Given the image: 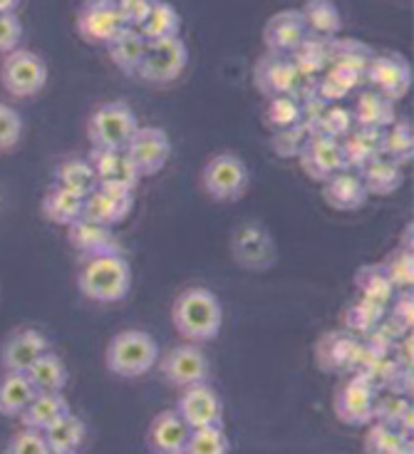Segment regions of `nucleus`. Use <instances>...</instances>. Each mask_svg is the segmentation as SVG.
Here are the masks:
<instances>
[{
	"label": "nucleus",
	"mask_w": 414,
	"mask_h": 454,
	"mask_svg": "<svg viewBox=\"0 0 414 454\" xmlns=\"http://www.w3.org/2000/svg\"><path fill=\"white\" fill-rule=\"evenodd\" d=\"M171 323L189 343H208L219 338L223 308L214 291L204 286H191L176 295L171 306Z\"/></svg>",
	"instance_id": "obj_1"
},
{
	"label": "nucleus",
	"mask_w": 414,
	"mask_h": 454,
	"mask_svg": "<svg viewBox=\"0 0 414 454\" xmlns=\"http://www.w3.org/2000/svg\"><path fill=\"white\" fill-rule=\"evenodd\" d=\"M77 288L92 303H102V306L122 303L132 291V269L127 258L117 251L87 256L77 273Z\"/></svg>",
	"instance_id": "obj_2"
},
{
	"label": "nucleus",
	"mask_w": 414,
	"mask_h": 454,
	"mask_svg": "<svg viewBox=\"0 0 414 454\" xmlns=\"http://www.w3.org/2000/svg\"><path fill=\"white\" fill-rule=\"evenodd\" d=\"M159 363V345L157 340L146 331H129L117 333L107 345L105 353V365L112 375L117 378H145L146 372H152V368Z\"/></svg>",
	"instance_id": "obj_3"
},
{
	"label": "nucleus",
	"mask_w": 414,
	"mask_h": 454,
	"mask_svg": "<svg viewBox=\"0 0 414 454\" xmlns=\"http://www.w3.org/2000/svg\"><path fill=\"white\" fill-rule=\"evenodd\" d=\"M137 127H139L137 112L122 99H112V102L99 105L98 110L90 114L87 137L92 147L124 149L137 132Z\"/></svg>",
	"instance_id": "obj_4"
},
{
	"label": "nucleus",
	"mask_w": 414,
	"mask_h": 454,
	"mask_svg": "<svg viewBox=\"0 0 414 454\" xmlns=\"http://www.w3.org/2000/svg\"><path fill=\"white\" fill-rule=\"evenodd\" d=\"M248 184H251V172H248L246 161L231 152H221L216 157H211L201 172L204 192L223 204L238 201L246 194Z\"/></svg>",
	"instance_id": "obj_5"
},
{
	"label": "nucleus",
	"mask_w": 414,
	"mask_h": 454,
	"mask_svg": "<svg viewBox=\"0 0 414 454\" xmlns=\"http://www.w3.org/2000/svg\"><path fill=\"white\" fill-rule=\"evenodd\" d=\"M189 65V48L182 37H167L146 43L145 58L137 67V77L149 85H171Z\"/></svg>",
	"instance_id": "obj_6"
},
{
	"label": "nucleus",
	"mask_w": 414,
	"mask_h": 454,
	"mask_svg": "<svg viewBox=\"0 0 414 454\" xmlns=\"http://www.w3.org/2000/svg\"><path fill=\"white\" fill-rule=\"evenodd\" d=\"M0 82L12 98H35L48 85V62L33 50L15 48L0 65Z\"/></svg>",
	"instance_id": "obj_7"
},
{
	"label": "nucleus",
	"mask_w": 414,
	"mask_h": 454,
	"mask_svg": "<svg viewBox=\"0 0 414 454\" xmlns=\"http://www.w3.org/2000/svg\"><path fill=\"white\" fill-rule=\"evenodd\" d=\"M378 395V387L367 380L363 372H350V378L342 382L332 400L335 418L348 427H367L375 419Z\"/></svg>",
	"instance_id": "obj_8"
},
{
	"label": "nucleus",
	"mask_w": 414,
	"mask_h": 454,
	"mask_svg": "<svg viewBox=\"0 0 414 454\" xmlns=\"http://www.w3.org/2000/svg\"><path fill=\"white\" fill-rule=\"evenodd\" d=\"M231 256L246 270H269L278 261L276 239L263 223H241L231 236Z\"/></svg>",
	"instance_id": "obj_9"
},
{
	"label": "nucleus",
	"mask_w": 414,
	"mask_h": 454,
	"mask_svg": "<svg viewBox=\"0 0 414 454\" xmlns=\"http://www.w3.org/2000/svg\"><path fill=\"white\" fill-rule=\"evenodd\" d=\"M124 152L137 167L139 176H154L169 164L171 139L161 127H137Z\"/></svg>",
	"instance_id": "obj_10"
},
{
	"label": "nucleus",
	"mask_w": 414,
	"mask_h": 454,
	"mask_svg": "<svg viewBox=\"0 0 414 454\" xmlns=\"http://www.w3.org/2000/svg\"><path fill=\"white\" fill-rule=\"evenodd\" d=\"M363 356V338L350 331L325 333L316 343V363L323 372H355Z\"/></svg>",
	"instance_id": "obj_11"
},
{
	"label": "nucleus",
	"mask_w": 414,
	"mask_h": 454,
	"mask_svg": "<svg viewBox=\"0 0 414 454\" xmlns=\"http://www.w3.org/2000/svg\"><path fill=\"white\" fill-rule=\"evenodd\" d=\"M77 35L90 45H105L120 27H124V18L114 0H85L74 18Z\"/></svg>",
	"instance_id": "obj_12"
},
{
	"label": "nucleus",
	"mask_w": 414,
	"mask_h": 454,
	"mask_svg": "<svg viewBox=\"0 0 414 454\" xmlns=\"http://www.w3.org/2000/svg\"><path fill=\"white\" fill-rule=\"evenodd\" d=\"M365 80L390 99H402L412 87V65L400 52H382L372 58Z\"/></svg>",
	"instance_id": "obj_13"
},
{
	"label": "nucleus",
	"mask_w": 414,
	"mask_h": 454,
	"mask_svg": "<svg viewBox=\"0 0 414 454\" xmlns=\"http://www.w3.org/2000/svg\"><path fill=\"white\" fill-rule=\"evenodd\" d=\"M298 80H301V73H298L291 55H285V52L266 50V55L258 58L256 67H254V85L266 99L291 95Z\"/></svg>",
	"instance_id": "obj_14"
},
{
	"label": "nucleus",
	"mask_w": 414,
	"mask_h": 454,
	"mask_svg": "<svg viewBox=\"0 0 414 454\" xmlns=\"http://www.w3.org/2000/svg\"><path fill=\"white\" fill-rule=\"evenodd\" d=\"M161 375L174 387H189L196 382H207L208 378V357L196 343H184L171 348L167 356L161 357Z\"/></svg>",
	"instance_id": "obj_15"
},
{
	"label": "nucleus",
	"mask_w": 414,
	"mask_h": 454,
	"mask_svg": "<svg viewBox=\"0 0 414 454\" xmlns=\"http://www.w3.org/2000/svg\"><path fill=\"white\" fill-rule=\"evenodd\" d=\"M298 161H301V169L308 179L320 182V184L328 182L332 174L345 169L340 139H332V137L320 135V132L310 135L305 139L301 154H298Z\"/></svg>",
	"instance_id": "obj_16"
},
{
	"label": "nucleus",
	"mask_w": 414,
	"mask_h": 454,
	"mask_svg": "<svg viewBox=\"0 0 414 454\" xmlns=\"http://www.w3.org/2000/svg\"><path fill=\"white\" fill-rule=\"evenodd\" d=\"M135 209V192L120 186H98L82 199V216L102 226L122 223Z\"/></svg>",
	"instance_id": "obj_17"
},
{
	"label": "nucleus",
	"mask_w": 414,
	"mask_h": 454,
	"mask_svg": "<svg viewBox=\"0 0 414 454\" xmlns=\"http://www.w3.org/2000/svg\"><path fill=\"white\" fill-rule=\"evenodd\" d=\"M176 412L182 415L184 422L191 430L223 422V403H221L219 393L211 385H207V382H196V385L184 387Z\"/></svg>",
	"instance_id": "obj_18"
},
{
	"label": "nucleus",
	"mask_w": 414,
	"mask_h": 454,
	"mask_svg": "<svg viewBox=\"0 0 414 454\" xmlns=\"http://www.w3.org/2000/svg\"><path fill=\"white\" fill-rule=\"evenodd\" d=\"M50 350L48 335L37 328L15 331L0 348V365L8 372H27L37 357Z\"/></svg>",
	"instance_id": "obj_19"
},
{
	"label": "nucleus",
	"mask_w": 414,
	"mask_h": 454,
	"mask_svg": "<svg viewBox=\"0 0 414 454\" xmlns=\"http://www.w3.org/2000/svg\"><path fill=\"white\" fill-rule=\"evenodd\" d=\"M87 160L98 174V186H120V189L135 192L142 179L124 149L92 147Z\"/></svg>",
	"instance_id": "obj_20"
},
{
	"label": "nucleus",
	"mask_w": 414,
	"mask_h": 454,
	"mask_svg": "<svg viewBox=\"0 0 414 454\" xmlns=\"http://www.w3.org/2000/svg\"><path fill=\"white\" fill-rule=\"evenodd\" d=\"M191 427L176 410H164L146 430V447L157 454H184Z\"/></svg>",
	"instance_id": "obj_21"
},
{
	"label": "nucleus",
	"mask_w": 414,
	"mask_h": 454,
	"mask_svg": "<svg viewBox=\"0 0 414 454\" xmlns=\"http://www.w3.org/2000/svg\"><path fill=\"white\" fill-rule=\"evenodd\" d=\"M305 37H308V27L301 11H278L263 25V45L270 52L291 55Z\"/></svg>",
	"instance_id": "obj_22"
},
{
	"label": "nucleus",
	"mask_w": 414,
	"mask_h": 454,
	"mask_svg": "<svg viewBox=\"0 0 414 454\" xmlns=\"http://www.w3.org/2000/svg\"><path fill=\"white\" fill-rule=\"evenodd\" d=\"M323 199L330 209L335 211H357L367 204L365 184L360 179V172L353 169H340L338 174H332L328 182H323Z\"/></svg>",
	"instance_id": "obj_23"
},
{
	"label": "nucleus",
	"mask_w": 414,
	"mask_h": 454,
	"mask_svg": "<svg viewBox=\"0 0 414 454\" xmlns=\"http://www.w3.org/2000/svg\"><path fill=\"white\" fill-rule=\"evenodd\" d=\"M340 147L345 169L360 172L363 167H367L370 161L378 160L382 154V129L355 124L353 129L340 139Z\"/></svg>",
	"instance_id": "obj_24"
},
{
	"label": "nucleus",
	"mask_w": 414,
	"mask_h": 454,
	"mask_svg": "<svg viewBox=\"0 0 414 454\" xmlns=\"http://www.w3.org/2000/svg\"><path fill=\"white\" fill-rule=\"evenodd\" d=\"M146 43L149 40L139 33V27L124 25L105 43V48H107L112 62H114V67L120 73L137 74V67H139V62L145 58Z\"/></svg>",
	"instance_id": "obj_25"
},
{
	"label": "nucleus",
	"mask_w": 414,
	"mask_h": 454,
	"mask_svg": "<svg viewBox=\"0 0 414 454\" xmlns=\"http://www.w3.org/2000/svg\"><path fill=\"white\" fill-rule=\"evenodd\" d=\"M67 239L74 251H80L82 256H95L105 251H114V233L110 226H102L98 222H90L85 216H80L77 222L67 226Z\"/></svg>",
	"instance_id": "obj_26"
},
{
	"label": "nucleus",
	"mask_w": 414,
	"mask_h": 454,
	"mask_svg": "<svg viewBox=\"0 0 414 454\" xmlns=\"http://www.w3.org/2000/svg\"><path fill=\"white\" fill-rule=\"evenodd\" d=\"M360 179H363L370 197H390L404 184L402 164L379 154L378 160H372L360 169Z\"/></svg>",
	"instance_id": "obj_27"
},
{
	"label": "nucleus",
	"mask_w": 414,
	"mask_h": 454,
	"mask_svg": "<svg viewBox=\"0 0 414 454\" xmlns=\"http://www.w3.org/2000/svg\"><path fill=\"white\" fill-rule=\"evenodd\" d=\"M301 77H317L332 62V37L308 33L303 43L291 52Z\"/></svg>",
	"instance_id": "obj_28"
},
{
	"label": "nucleus",
	"mask_w": 414,
	"mask_h": 454,
	"mask_svg": "<svg viewBox=\"0 0 414 454\" xmlns=\"http://www.w3.org/2000/svg\"><path fill=\"white\" fill-rule=\"evenodd\" d=\"M355 124L360 127H372V129H385L397 120V112H394V99L387 95H382L378 90H367L363 92L353 107Z\"/></svg>",
	"instance_id": "obj_29"
},
{
	"label": "nucleus",
	"mask_w": 414,
	"mask_h": 454,
	"mask_svg": "<svg viewBox=\"0 0 414 454\" xmlns=\"http://www.w3.org/2000/svg\"><path fill=\"white\" fill-rule=\"evenodd\" d=\"M25 375L30 378L37 393H62L70 382V372H67L65 360L58 353H52V348L37 357Z\"/></svg>",
	"instance_id": "obj_30"
},
{
	"label": "nucleus",
	"mask_w": 414,
	"mask_h": 454,
	"mask_svg": "<svg viewBox=\"0 0 414 454\" xmlns=\"http://www.w3.org/2000/svg\"><path fill=\"white\" fill-rule=\"evenodd\" d=\"M67 412H73V407L62 393H35L33 403L25 407L20 419H23L25 427H35V430L45 432L50 425H55Z\"/></svg>",
	"instance_id": "obj_31"
},
{
	"label": "nucleus",
	"mask_w": 414,
	"mask_h": 454,
	"mask_svg": "<svg viewBox=\"0 0 414 454\" xmlns=\"http://www.w3.org/2000/svg\"><path fill=\"white\" fill-rule=\"evenodd\" d=\"M35 387L25 372H3L0 378V415L3 418H20L25 407L33 403Z\"/></svg>",
	"instance_id": "obj_32"
},
{
	"label": "nucleus",
	"mask_w": 414,
	"mask_h": 454,
	"mask_svg": "<svg viewBox=\"0 0 414 454\" xmlns=\"http://www.w3.org/2000/svg\"><path fill=\"white\" fill-rule=\"evenodd\" d=\"M82 199L77 197L73 192L62 189V186H52L48 194L43 197V204H40V214L43 219L55 226H70L73 222H77L82 216Z\"/></svg>",
	"instance_id": "obj_33"
},
{
	"label": "nucleus",
	"mask_w": 414,
	"mask_h": 454,
	"mask_svg": "<svg viewBox=\"0 0 414 454\" xmlns=\"http://www.w3.org/2000/svg\"><path fill=\"white\" fill-rule=\"evenodd\" d=\"M87 437L85 419L77 418L74 412H67L65 418L58 419L45 430L50 454H73L77 452Z\"/></svg>",
	"instance_id": "obj_34"
},
{
	"label": "nucleus",
	"mask_w": 414,
	"mask_h": 454,
	"mask_svg": "<svg viewBox=\"0 0 414 454\" xmlns=\"http://www.w3.org/2000/svg\"><path fill=\"white\" fill-rule=\"evenodd\" d=\"M308 33L323 37H338L342 30V12L332 0H305L301 8Z\"/></svg>",
	"instance_id": "obj_35"
},
{
	"label": "nucleus",
	"mask_w": 414,
	"mask_h": 454,
	"mask_svg": "<svg viewBox=\"0 0 414 454\" xmlns=\"http://www.w3.org/2000/svg\"><path fill=\"white\" fill-rule=\"evenodd\" d=\"M355 288L360 298H365L375 306L387 308L392 303V298L397 295L394 286L387 278V273L382 270L379 263H372V266H363V269L355 273Z\"/></svg>",
	"instance_id": "obj_36"
},
{
	"label": "nucleus",
	"mask_w": 414,
	"mask_h": 454,
	"mask_svg": "<svg viewBox=\"0 0 414 454\" xmlns=\"http://www.w3.org/2000/svg\"><path fill=\"white\" fill-rule=\"evenodd\" d=\"M139 33L154 43V40H167V37H176L182 33V15L179 11L167 3V0H157L152 5V11L145 18V23L139 25Z\"/></svg>",
	"instance_id": "obj_37"
},
{
	"label": "nucleus",
	"mask_w": 414,
	"mask_h": 454,
	"mask_svg": "<svg viewBox=\"0 0 414 454\" xmlns=\"http://www.w3.org/2000/svg\"><path fill=\"white\" fill-rule=\"evenodd\" d=\"M55 184L73 192L77 197H87L98 189V174L90 160H65L55 169Z\"/></svg>",
	"instance_id": "obj_38"
},
{
	"label": "nucleus",
	"mask_w": 414,
	"mask_h": 454,
	"mask_svg": "<svg viewBox=\"0 0 414 454\" xmlns=\"http://www.w3.org/2000/svg\"><path fill=\"white\" fill-rule=\"evenodd\" d=\"M370 430L365 434V452L372 454H407L412 452V437H407L392 425L372 419L367 425Z\"/></svg>",
	"instance_id": "obj_39"
},
{
	"label": "nucleus",
	"mask_w": 414,
	"mask_h": 454,
	"mask_svg": "<svg viewBox=\"0 0 414 454\" xmlns=\"http://www.w3.org/2000/svg\"><path fill=\"white\" fill-rule=\"evenodd\" d=\"M382 157L407 164L414 160V129L412 122L394 120L390 127L382 129Z\"/></svg>",
	"instance_id": "obj_40"
},
{
	"label": "nucleus",
	"mask_w": 414,
	"mask_h": 454,
	"mask_svg": "<svg viewBox=\"0 0 414 454\" xmlns=\"http://www.w3.org/2000/svg\"><path fill=\"white\" fill-rule=\"evenodd\" d=\"M382 270L394 286V291H412L414 283V254L412 246H397L379 261Z\"/></svg>",
	"instance_id": "obj_41"
},
{
	"label": "nucleus",
	"mask_w": 414,
	"mask_h": 454,
	"mask_svg": "<svg viewBox=\"0 0 414 454\" xmlns=\"http://www.w3.org/2000/svg\"><path fill=\"white\" fill-rule=\"evenodd\" d=\"M231 452V440L226 434L223 422L196 427L189 434V442L184 454H229Z\"/></svg>",
	"instance_id": "obj_42"
},
{
	"label": "nucleus",
	"mask_w": 414,
	"mask_h": 454,
	"mask_svg": "<svg viewBox=\"0 0 414 454\" xmlns=\"http://www.w3.org/2000/svg\"><path fill=\"white\" fill-rule=\"evenodd\" d=\"M385 310L387 308L375 306L365 298H355L353 303L345 308V331L355 333L357 338H365L367 333H372L382 323Z\"/></svg>",
	"instance_id": "obj_43"
},
{
	"label": "nucleus",
	"mask_w": 414,
	"mask_h": 454,
	"mask_svg": "<svg viewBox=\"0 0 414 454\" xmlns=\"http://www.w3.org/2000/svg\"><path fill=\"white\" fill-rule=\"evenodd\" d=\"M372 58H375V52L363 40H357V37H332V62H342V65L353 67L355 73L365 77Z\"/></svg>",
	"instance_id": "obj_44"
},
{
	"label": "nucleus",
	"mask_w": 414,
	"mask_h": 454,
	"mask_svg": "<svg viewBox=\"0 0 414 454\" xmlns=\"http://www.w3.org/2000/svg\"><path fill=\"white\" fill-rule=\"evenodd\" d=\"M308 129L303 124H291V127H283V129H273L270 135V149L273 154L280 160H298L301 149H303L305 139H308Z\"/></svg>",
	"instance_id": "obj_45"
},
{
	"label": "nucleus",
	"mask_w": 414,
	"mask_h": 454,
	"mask_svg": "<svg viewBox=\"0 0 414 454\" xmlns=\"http://www.w3.org/2000/svg\"><path fill=\"white\" fill-rule=\"evenodd\" d=\"M301 122V105L293 95H278V98L269 99L266 107V124L270 129H283L291 124Z\"/></svg>",
	"instance_id": "obj_46"
},
{
	"label": "nucleus",
	"mask_w": 414,
	"mask_h": 454,
	"mask_svg": "<svg viewBox=\"0 0 414 454\" xmlns=\"http://www.w3.org/2000/svg\"><path fill=\"white\" fill-rule=\"evenodd\" d=\"M410 415H414L410 397L394 393L387 395V397H379L378 395V403H375V419H378V422H385V425H392V427L400 430V425H402Z\"/></svg>",
	"instance_id": "obj_47"
},
{
	"label": "nucleus",
	"mask_w": 414,
	"mask_h": 454,
	"mask_svg": "<svg viewBox=\"0 0 414 454\" xmlns=\"http://www.w3.org/2000/svg\"><path fill=\"white\" fill-rule=\"evenodd\" d=\"M353 127V110H348V107H342L340 102H335V105H330L328 110H325V114H323L317 132L325 137H332V139H342Z\"/></svg>",
	"instance_id": "obj_48"
},
{
	"label": "nucleus",
	"mask_w": 414,
	"mask_h": 454,
	"mask_svg": "<svg viewBox=\"0 0 414 454\" xmlns=\"http://www.w3.org/2000/svg\"><path fill=\"white\" fill-rule=\"evenodd\" d=\"M23 117L20 112L12 110L11 105L0 102V152L12 149L20 139H23Z\"/></svg>",
	"instance_id": "obj_49"
},
{
	"label": "nucleus",
	"mask_w": 414,
	"mask_h": 454,
	"mask_svg": "<svg viewBox=\"0 0 414 454\" xmlns=\"http://www.w3.org/2000/svg\"><path fill=\"white\" fill-rule=\"evenodd\" d=\"M5 452L11 454H50L48 440L45 432L35 430V427H25L20 432H15L11 437V442L5 447Z\"/></svg>",
	"instance_id": "obj_50"
},
{
	"label": "nucleus",
	"mask_w": 414,
	"mask_h": 454,
	"mask_svg": "<svg viewBox=\"0 0 414 454\" xmlns=\"http://www.w3.org/2000/svg\"><path fill=\"white\" fill-rule=\"evenodd\" d=\"M23 40V23L15 12H0V55H8Z\"/></svg>",
	"instance_id": "obj_51"
},
{
	"label": "nucleus",
	"mask_w": 414,
	"mask_h": 454,
	"mask_svg": "<svg viewBox=\"0 0 414 454\" xmlns=\"http://www.w3.org/2000/svg\"><path fill=\"white\" fill-rule=\"evenodd\" d=\"M117 3V8L122 12L124 23L132 25V27H139V25L145 23V18L152 11V5L157 3V0H114Z\"/></svg>",
	"instance_id": "obj_52"
},
{
	"label": "nucleus",
	"mask_w": 414,
	"mask_h": 454,
	"mask_svg": "<svg viewBox=\"0 0 414 454\" xmlns=\"http://www.w3.org/2000/svg\"><path fill=\"white\" fill-rule=\"evenodd\" d=\"M20 0H0V12H15Z\"/></svg>",
	"instance_id": "obj_53"
}]
</instances>
